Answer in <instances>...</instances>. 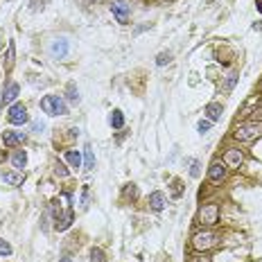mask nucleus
I'll return each mask as SVG.
<instances>
[{
  "instance_id": "nucleus-1",
  "label": "nucleus",
  "mask_w": 262,
  "mask_h": 262,
  "mask_svg": "<svg viewBox=\"0 0 262 262\" xmlns=\"http://www.w3.org/2000/svg\"><path fill=\"white\" fill-rule=\"evenodd\" d=\"M52 217H54V228L57 231H66V228L72 226V219H75V213H72V206H70V194H61L52 201Z\"/></svg>"
},
{
  "instance_id": "nucleus-2",
  "label": "nucleus",
  "mask_w": 262,
  "mask_h": 262,
  "mask_svg": "<svg viewBox=\"0 0 262 262\" xmlns=\"http://www.w3.org/2000/svg\"><path fill=\"white\" fill-rule=\"evenodd\" d=\"M235 140H239V143H251V140H256L262 136V122H244V124H238L233 131Z\"/></svg>"
},
{
  "instance_id": "nucleus-3",
  "label": "nucleus",
  "mask_w": 262,
  "mask_h": 262,
  "mask_svg": "<svg viewBox=\"0 0 262 262\" xmlns=\"http://www.w3.org/2000/svg\"><path fill=\"white\" fill-rule=\"evenodd\" d=\"M41 109L48 116H64V113H68L66 102L59 97V95H46V97L41 99Z\"/></svg>"
},
{
  "instance_id": "nucleus-4",
  "label": "nucleus",
  "mask_w": 262,
  "mask_h": 262,
  "mask_svg": "<svg viewBox=\"0 0 262 262\" xmlns=\"http://www.w3.org/2000/svg\"><path fill=\"white\" fill-rule=\"evenodd\" d=\"M217 239H219V235L215 231H201V233L192 235V246L197 251H208L217 244Z\"/></svg>"
},
{
  "instance_id": "nucleus-5",
  "label": "nucleus",
  "mask_w": 262,
  "mask_h": 262,
  "mask_svg": "<svg viewBox=\"0 0 262 262\" xmlns=\"http://www.w3.org/2000/svg\"><path fill=\"white\" fill-rule=\"evenodd\" d=\"M199 221L206 224V226H213L219 221V206L217 204H206L204 208L199 210Z\"/></svg>"
},
{
  "instance_id": "nucleus-6",
  "label": "nucleus",
  "mask_w": 262,
  "mask_h": 262,
  "mask_svg": "<svg viewBox=\"0 0 262 262\" xmlns=\"http://www.w3.org/2000/svg\"><path fill=\"white\" fill-rule=\"evenodd\" d=\"M9 122L12 124H25L29 120L27 116V109H25V104H14L12 109H9Z\"/></svg>"
},
{
  "instance_id": "nucleus-7",
  "label": "nucleus",
  "mask_w": 262,
  "mask_h": 262,
  "mask_svg": "<svg viewBox=\"0 0 262 262\" xmlns=\"http://www.w3.org/2000/svg\"><path fill=\"white\" fill-rule=\"evenodd\" d=\"M111 12H113V16L118 18V23L124 25L129 21V14H131V5L122 2V0H118V2H113V5H111Z\"/></svg>"
},
{
  "instance_id": "nucleus-8",
  "label": "nucleus",
  "mask_w": 262,
  "mask_h": 262,
  "mask_svg": "<svg viewBox=\"0 0 262 262\" xmlns=\"http://www.w3.org/2000/svg\"><path fill=\"white\" fill-rule=\"evenodd\" d=\"M208 179L213 181V183H221V181L226 179V165L215 161V163L208 167Z\"/></svg>"
},
{
  "instance_id": "nucleus-9",
  "label": "nucleus",
  "mask_w": 262,
  "mask_h": 262,
  "mask_svg": "<svg viewBox=\"0 0 262 262\" xmlns=\"http://www.w3.org/2000/svg\"><path fill=\"white\" fill-rule=\"evenodd\" d=\"M242 161H244L242 149H228V152L224 154V165H226V167H239Z\"/></svg>"
},
{
  "instance_id": "nucleus-10",
  "label": "nucleus",
  "mask_w": 262,
  "mask_h": 262,
  "mask_svg": "<svg viewBox=\"0 0 262 262\" xmlns=\"http://www.w3.org/2000/svg\"><path fill=\"white\" fill-rule=\"evenodd\" d=\"M18 93H21V86H18L16 82H9V84H7V88L2 91V106H9L12 102H16Z\"/></svg>"
},
{
  "instance_id": "nucleus-11",
  "label": "nucleus",
  "mask_w": 262,
  "mask_h": 262,
  "mask_svg": "<svg viewBox=\"0 0 262 262\" xmlns=\"http://www.w3.org/2000/svg\"><path fill=\"white\" fill-rule=\"evenodd\" d=\"M50 54H52L54 59H66L68 57V41H66V39H57V41H52V46H50Z\"/></svg>"
},
{
  "instance_id": "nucleus-12",
  "label": "nucleus",
  "mask_w": 262,
  "mask_h": 262,
  "mask_svg": "<svg viewBox=\"0 0 262 262\" xmlns=\"http://www.w3.org/2000/svg\"><path fill=\"white\" fill-rule=\"evenodd\" d=\"M25 140L23 131H2V145L5 147H16Z\"/></svg>"
},
{
  "instance_id": "nucleus-13",
  "label": "nucleus",
  "mask_w": 262,
  "mask_h": 262,
  "mask_svg": "<svg viewBox=\"0 0 262 262\" xmlns=\"http://www.w3.org/2000/svg\"><path fill=\"white\" fill-rule=\"evenodd\" d=\"M165 204H167V199H165V194L161 192V190H156V192L149 194V208H152V210L161 213V210L165 208Z\"/></svg>"
},
{
  "instance_id": "nucleus-14",
  "label": "nucleus",
  "mask_w": 262,
  "mask_h": 262,
  "mask_svg": "<svg viewBox=\"0 0 262 262\" xmlns=\"http://www.w3.org/2000/svg\"><path fill=\"white\" fill-rule=\"evenodd\" d=\"M221 111H224V106H221L219 102H210V104L206 106V118H208L210 122H217L221 118Z\"/></svg>"
},
{
  "instance_id": "nucleus-15",
  "label": "nucleus",
  "mask_w": 262,
  "mask_h": 262,
  "mask_svg": "<svg viewBox=\"0 0 262 262\" xmlns=\"http://www.w3.org/2000/svg\"><path fill=\"white\" fill-rule=\"evenodd\" d=\"M64 158L70 167H82V154L75 152V149H68V152L64 154Z\"/></svg>"
},
{
  "instance_id": "nucleus-16",
  "label": "nucleus",
  "mask_w": 262,
  "mask_h": 262,
  "mask_svg": "<svg viewBox=\"0 0 262 262\" xmlns=\"http://www.w3.org/2000/svg\"><path fill=\"white\" fill-rule=\"evenodd\" d=\"M25 163H27V154H25L23 149H18V152L12 154V165H14L16 169H23Z\"/></svg>"
},
{
  "instance_id": "nucleus-17",
  "label": "nucleus",
  "mask_w": 262,
  "mask_h": 262,
  "mask_svg": "<svg viewBox=\"0 0 262 262\" xmlns=\"http://www.w3.org/2000/svg\"><path fill=\"white\" fill-rule=\"evenodd\" d=\"M109 122H111V127H113V129H122V127H124V116H122V111H120V109L113 111V113L109 116Z\"/></svg>"
},
{
  "instance_id": "nucleus-18",
  "label": "nucleus",
  "mask_w": 262,
  "mask_h": 262,
  "mask_svg": "<svg viewBox=\"0 0 262 262\" xmlns=\"http://www.w3.org/2000/svg\"><path fill=\"white\" fill-rule=\"evenodd\" d=\"M2 179H5L9 186H21V183H23V174H16V172H2Z\"/></svg>"
},
{
  "instance_id": "nucleus-19",
  "label": "nucleus",
  "mask_w": 262,
  "mask_h": 262,
  "mask_svg": "<svg viewBox=\"0 0 262 262\" xmlns=\"http://www.w3.org/2000/svg\"><path fill=\"white\" fill-rule=\"evenodd\" d=\"M66 93H68V95H66V97H68L70 102H75V104H77V102H79V91H77V86H75V84H68V88H66Z\"/></svg>"
},
{
  "instance_id": "nucleus-20",
  "label": "nucleus",
  "mask_w": 262,
  "mask_h": 262,
  "mask_svg": "<svg viewBox=\"0 0 262 262\" xmlns=\"http://www.w3.org/2000/svg\"><path fill=\"white\" fill-rule=\"evenodd\" d=\"M84 167L86 169H93L95 167V156H93V152L86 147V154H84Z\"/></svg>"
},
{
  "instance_id": "nucleus-21",
  "label": "nucleus",
  "mask_w": 262,
  "mask_h": 262,
  "mask_svg": "<svg viewBox=\"0 0 262 262\" xmlns=\"http://www.w3.org/2000/svg\"><path fill=\"white\" fill-rule=\"evenodd\" d=\"M106 258H104V251L102 249H91V260L88 262H104Z\"/></svg>"
},
{
  "instance_id": "nucleus-22",
  "label": "nucleus",
  "mask_w": 262,
  "mask_h": 262,
  "mask_svg": "<svg viewBox=\"0 0 262 262\" xmlns=\"http://www.w3.org/2000/svg\"><path fill=\"white\" fill-rule=\"evenodd\" d=\"M124 197L127 199H138V188H136L134 183H127V188H124Z\"/></svg>"
},
{
  "instance_id": "nucleus-23",
  "label": "nucleus",
  "mask_w": 262,
  "mask_h": 262,
  "mask_svg": "<svg viewBox=\"0 0 262 262\" xmlns=\"http://www.w3.org/2000/svg\"><path fill=\"white\" fill-rule=\"evenodd\" d=\"M0 256H12V244H9V242H7V239H2L0 238Z\"/></svg>"
},
{
  "instance_id": "nucleus-24",
  "label": "nucleus",
  "mask_w": 262,
  "mask_h": 262,
  "mask_svg": "<svg viewBox=\"0 0 262 262\" xmlns=\"http://www.w3.org/2000/svg\"><path fill=\"white\" fill-rule=\"evenodd\" d=\"M172 61V52H161L156 57V66H167Z\"/></svg>"
},
{
  "instance_id": "nucleus-25",
  "label": "nucleus",
  "mask_w": 262,
  "mask_h": 262,
  "mask_svg": "<svg viewBox=\"0 0 262 262\" xmlns=\"http://www.w3.org/2000/svg\"><path fill=\"white\" fill-rule=\"evenodd\" d=\"M14 54H16V48H14V41H9V48H7V68L14 64Z\"/></svg>"
},
{
  "instance_id": "nucleus-26",
  "label": "nucleus",
  "mask_w": 262,
  "mask_h": 262,
  "mask_svg": "<svg viewBox=\"0 0 262 262\" xmlns=\"http://www.w3.org/2000/svg\"><path fill=\"white\" fill-rule=\"evenodd\" d=\"M210 127H213V122H210V120H199V124H197L199 134H208Z\"/></svg>"
},
{
  "instance_id": "nucleus-27",
  "label": "nucleus",
  "mask_w": 262,
  "mask_h": 262,
  "mask_svg": "<svg viewBox=\"0 0 262 262\" xmlns=\"http://www.w3.org/2000/svg\"><path fill=\"white\" fill-rule=\"evenodd\" d=\"M54 172H57V176H68V169L64 167V163H57V167H54Z\"/></svg>"
},
{
  "instance_id": "nucleus-28",
  "label": "nucleus",
  "mask_w": 262,
  "mask_h": 262,
  "mask_svg": "<svg viewBox=\"0 0 262 262\" xmlns=\"http://www.w3.org/2000/svg\"><path fill=\"white\" fill-rule=\"evenodd\" d=\"M29 5H32L34 12H39V9H43V0H29Z\"/></svg>"
},
{
  "instance_id": "nucleus-29",
  "label": "nucleus",
  "mask_w": 262,
  "mask_h": 262,
  "mask_svg": "<svg viewBox=\"0 0 262 262\" xmlns=\"http://www.w3.org/2000/svg\"><path fill=\"white\" fill-rule=\"evenodd\" d=\"M201 172H199V163L197 161H192V167H190V176H199Z\"/></svg>"
},
{
  "instance_id": "nucleus-30",
  "label": "nucleus",
  "mask_w": 262,
  "mask_h": 262,
  "mask_svg": "<svg viewBox=\"0 0 262 262\" xmlns=\"http://www.w3.org/2000/svg\"><path fill=\"white\" fill-rule=\"evenodd\" d=\"M251 118H253V122H258V120H262V106H260V109H256V111H253V116H251Z\"/></svg>"
},
{
  "instance_id": "nucleus-31",
  "label": "nucleus",
  "mask_w": 262,
  "mask_h": 262,
  "mask_svg": "<svg viewBox=\"0 0 262 262\" xmlns=\"http://www.w3.org/2000/svg\"><path fill=\"white\" fill-rule=\"evenodd\" d=\"M190 262H210V260H208V258H206V256H194Z\"/></svg>"
},
{
  "instance_id": "nucleus-32",
  "label": "nucleus",
  "mask_w": 262,
  "mask_h": 262,
  "mask_svg": "<svg viewBox=\"0 0 262 262\" xmlns=\"http://www.w3.org/2000/svg\"><path fill=\"white\" fill-rule=\"evenodd\" d=\"M174 197H181V183L174 181Z\"/></svg>"
},
{
  "instance_id": "nucleus-33",
  "label": "nucleus",
  "mask_w": 262,
  "mask_h": 262,
  "mask_svg": "<svg viewBox=\"0 0 262 262\" xmlns=\"http://www.w3.org/2000/svg\"><path fill=\"white\" fill-rule=\"evenodd\" d=\"M32 127H34V131H43V124H39V122H34Z\"/></svg>"
},
{
  "instance_id": "nucleus-34",
  "label": "nucleus",
  "mask_w": 262,
  "mask_h": 262,
  "mask_svg": "<svg viewBox=\"0 0 262 262\" xmlns=\"http://www.w3.org/2000/svg\"><path fill=\"white\" fill-rule=\"evenodd\" d=\"M256 5H258V12L262 14V0H256Z\"/></svg>"
},
{
  "instance_id": "nucleus-35",
  "label": "nucleus",
  "mask_w": 262,
  "mask_h": 262,
  "mask_svg": "<svg viewBox=\"0 0 262 262\" xmlns=\"http://www.w3.org/2000/svg\"><path fill=\"white\" fill-rule=\"evenodd\" d=\"M59 262H72V260H70V258H61V260H59Z\"/></svg>"
},
{
  "instance_id": "nucleus-36",
  "label": "nucleus",
  "mask_w": 262,
  "mask_h": 262,
  "mask_svg": "<svg viewBox=\"0 0 262 262\" xmlns=\"http://www.w3.org/2000/svg\"><path fill=\"white\" fill-rule=\"evenodd\" d=\"M88 2H95V0H88Z\"/></svg>"
}]
</instances>
